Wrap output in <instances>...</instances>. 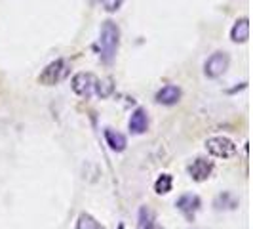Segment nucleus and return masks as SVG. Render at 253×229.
Listing matches in <instances>:
<instances>
[{
  "mask_svg": "<svg viewBox=\"0 0 253 229\" xmlns=\"http://www.w3.org/2000/svg\"><path fill=\"white\" fill-rule=\"evenodd\" d=\"M120 46V27L114 21L107 19L101 25L99 31V40H97V48H99V57L103 63H113Z\"/></svg>",
  "mask_w": 253,
  "mask_h": 229,
  "instance_id": "obj_1",
  "label": "nucleus"
},
{
  "mask_svg": "<svg viewBox=\"0 0 253 229\" xmlns=\"http://www.w3.org/2000/svg\"><path fill=\"white\" fill-rule=\"evenodd\" d=\"M69 75H71V63L63 57H59L42 69V73L38 75V82L44 86H55V84L63 82Z\"/></svg>",
  "mask_w": 253,
  "mask_h": 229,
  "instance_id": "obj_2",
  "label": "nucleus"
},
{
  "mask_svg": "<svg viewBox=\"0 0 253 229\" xmlns=\"http://www.w3.org/2000/svg\"><path fill=\"white\" fill-rule=\"evenodd\" d=\"M206 149H208L210 155H213L217 159H228V157L236 155V151H238L236 143L230 138H227V136H213V138H210V140L206 141Z\"/></svg>",
  "mask_w": 253,
  "mask_h": 229,
  "instance_id": "obj_3",
  "label": "nucleus"
},
{
  "mask_svg": "<svg viewBox=\"0 0 253 229\" xmlns=\"http://www.w3.org/2000/svg\"><path fill=\"white\" fill-rule=\"evenodd\" d=\"M228 63H230V56L227 52H215L206 59L204 73L208 78H219L228 69Z\"/></svg>",
  "mask_w": 253,
  "mask_h": 229,
  "instance_id": "obj_4",
  "label": "nucleus"
},
{
  "mask_svg": "<svg viewBox=\"0 0 253 229\" xmlns=\"http://www.w3.org/2000/svg\"><path fill=\"white\" fill-rule=\"evenodd\" d=\"M95 82H97V78L91 75V73H76V75L73 76V80H71V86H73L76 96L88 100V98L93 96Z\"/></svg>",
  "mask_w": 253,
  "mask_h": 229,
  "instance_id": "obj_5",
  "label": "nucleus"
},
{
  "mask_svg": "<svg viewBox=\"0 0 253 229\" xmlns=\"http://www.w3.org/2000/svg\"><path fill=\"white\" fill-rule=\"evenodd\" d=\"M211 172H213V163L208 161V159H204V157L194 159L192 165L189 166V174L194 181H206V179L211 176Z\"/></svg>",
  "mask_w": 253,
  "mask_h": 229,
  "instance_id": "obj_6",
  "label": "nucleus"
},
{
  "mask_svg": "<svg viewBox=\"0 0 253 229\" xmlns=\"http://www.w3.org/2000/svg\"><path fill=\"white\" fill-rule=\"evenodd\" d=\"M200 197L198 195H192V193H185V195H181L177 199V203H175V206H177L179 210L185 214V216L189 218V220H192L194 218V214L198 212V208H200Z\"/></svg>",
  "mask_w": 253,
  "mask_h": 229,
  "instance_id": "obj_7",
  "label": "nucleus"
},
{
  "mask_svg": "<svg viewBox=\"0 0 253 229\" xmlns=\"http://www.w3.org/2000/svg\"><path fill=\"white\" fill-rule=\"evenodd\" d=\"M127 126H129L131 134H145L149 130V114H147V111L143 107H137L129 116Z\"/></svg>",
  "mask_w": 253,
  "mask_h": 229,
  "instance_id": "obj_8",
  "label": "nucleus"
},
{
  "mask_svg": "<svg viewBox=\"0 0 253 229\" xmlns=\"http://www.w3.org/2000/svg\"><path fill=\"white\" fill-rule=\"evenodd\" d=\"M181 96H183V92H181L179 86H175V84H166V86H162V88L156 92V102L162 103V105H175V103H179Z\"/></svg>",
  "mask_w": 253,
  "mask_h": 229,
  "instance_id": "obj_9",
  "label": "nucleus"
},
{
  "mask_svg": "<svg viewBox=\"0 0 253 229\" xmlns=\"http://www.w3.org/2000/svg\"><path fill=\"white\" fill-rule=\"evenodd\" d=\"M230 38H232V42H248V38H250V19L248 17H240L232 29H230Z\"/></svg>",
  "mask_w": 253,
  "mask_h": 229,
  "instance_id": "obj_10",
  "label": "nucleus"
},
{
  "mask_svg": "<svg viewBox=\"0 0 253 229\" xmlns=\"http://www.w3.org/2000/svg\"><path fill=\"white\" fill-rule=\"evenodd\" d=\"M105 140H107V145L116 153H122L127 145L124 134H120V132H116V130H111V128L105 130Z\"/></svg>",
  "mask_w": 253,
  "mask_h": 229,
  "instance_id": "obj_11",
  "label": "nucleus"
},
{
  "mask_svg": "<svg viewBox=\"0 0 253 229\" xmlns=\"http://www.w3.org/2000/svg\"><path fill=\"white\" fill-rule=\"evenodd\" d=\"M137 228L139 229H160L156 226V216L149 206H141L139 218H137Z\"/></svg>",
  "mask_w": 253,
  "mask_h": 229,
  "instance_id": "obj_12",
  "label": "nucleus"
},
{
  "mask_svg": "<svg viewBox=\"0 0 253 229\" xmlns=\"http://www.w3.org/2000/svg\"><path fill=\"white\" fill-rule=\"evenodd\" d=\"M76 229H105V228H103L101 224L91 216V214L82 212V214L78 216V220H76Z\"/></svg>",
  "mask_w": 253,
  "mask_h": 229,
  "instance_id": "obj_13",
  "label": "nucleus"
},
{
  "mask_svg": "<svg viewBox=\"0 0 253 229\" xmlns=\"http://www.w3.org/2000/svg\"><path fill=\"white\" fill-rule=\"evenodd\" d=\"M114 90V84L111 78H103V80H97L95 82V90H93V94L97 96V98H101V100H105V98H109L111 94H113Z\"/></svg>",
  "mask_w": 253,
  "mask_h": 229,
  "instance_id": "obj_14",
  "label": "nucleus"
},
{
  "mask_svg": "<svg viewBox=\"0 0 253 229\" xmlns=\"http://www.w3.org/2000/svg\"><path fill=\"white\" fill-rule=\"evenodd\" d=\"M173 187V178L169 176V174H160L158 179L154 181V191L158 193V195H166V193H169Z\"/></svg>",
  "mask_w": 253,
  "mask_h": 229,
  "instance_id": "obj_15",
  "label": "nucleus"
},
{
  "mask_svg": "<svg viewBox=\"0 0 253 229\" xmlns=\"http://www.w3.org/2000/svg\"><path fill=\"white\" fill-rule=\"evenodd\" d=\"M124 4V0H103V8L107 12H116L120 10V6Z\"/></svg>",
  "mask_w": 253,
  "mask_h": 229,
  "instance_id": "obj_16",
  "label": "nucleus"
}]
</instances>
